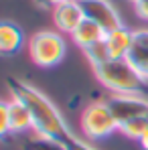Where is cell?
Listing matches in <instances>:
<instances>
[{
    "instance_id": "1",
    "label": "cell",
    "mask_w": 148,
    "mask_h": 150,
    "mask_svg": "<svg viewBox=\"0 0 148 150\" xmlns=\"http://www.w3.org/2000/svg\"><path fill=\"white\" fill-rule=\"evenodd\" d=\"M6 85H8L12 100H18L28 110L30 120H33V130L37 132V136L53 138V140H59L63 144L71 136H75L69 130L67 122L63 120L61 112L57 110V105L43 91H39L30 83H26L23 79H16V77H8Z\"/></svg>"
},
{
    "instance_id": "2",
    "label": "cell",
    "mask_w": 148,
    "mask_h": 150,
    "mask_svg": "<svg viewBox=\"0 0 148 150\" xmlns=\"http://www.w3.org/2000/svg\"><path fill=\"white\" fill-rule=\"evenodd\" d=\"M93 71L99 83L114 96H148V79L128 59H108Z\"/></svg>"
},
{
    "instance_id": "3",
    "label": "cell",
    "mask_w": 148,
    "mask_h": 150,
    "mask_svg": "<svg viewBox=\"0 0 148 150\" xmlns=\"http://www.w3.org/2000/svg\"><path fill=\"white\" fill-rule=\"evenodd\" d=\"M65 39L59 30H39L28 41V55L39 67H55L65 57Z\"/></svg>"
},
{
    "instance_id": "4",
    "label": "cell",
    "mask_w": 148,
    "mask_h": 150,
    "mask_svg": "<svg viewBox=\"0 0 148 150\" xmlns=\"http://www.w3.org/2000/svg\"><path fill=\"white\" fill-rule=\"evenodd\" d=\"M81 132L89 140H103L112 132L120 130L118 120L114 118L108 101H93L81 112Z\"/></svg>"
},
{
    "instance_id": "5",
    "label": "cell",
    "mask_w": 148,
    "mask_h": 150,
    "mask_svg": "<svg viewBox=\"0 0 148 150\" xmlns=\"http://www.w3.org/2000/svg\"><path fill=\"white\" fill-rule=\"evenodd\" d=\"M77 2H79V6L83 10L85 18L93 21L106 33L124 25L120 14H118V10H116V6L110 0H77Z\"/></svg>"
},
{
    "instance_id": "6",
    "label": "cell",
    "mask_w": 148,
    "mask_h": 150,
    "mask_svg": "<svg viewBox=\"0 0 148 150\" xmlns=\"http://www.w3.org/2000/svg\"><path fill=\"white\" fill-rule=\"evenodd\" d=\"M106 101L118 124H126L130 120L148 116V98L144 96H112Z\"/></svg>"
},
{
    "instance_id": "7",
    "label": "cell",
    "mask_w": 148,
    "mask_h": 150,
    "mask_svg": "<svg viewBox=\"0 0 148 150\" xmlns=\"http://www.w3.org/2000/svg\"><path fill=\"white\" fill-rule=\"evenodd\" d=\"M51 14H53L55 28L59 33H63V35H73V30L85 18V14H83V10H81L77 0H63L61 4H57L51 10Z\"/></svg>"
},
{
    "instance_id": "8",
    "label": "cell",
    "mask_w": 148,
    "mask_h": 150,
    "mask_svg": "<svg viewBox=\"0 0 148 150\" xmlns=\"http://www.w3.org/2000/svg\"><path fill=\"white\" fill-rule=\"evenodd\" d=\"M132 41H134V30L124 25L114 30H108L103 37V43L108 47L110 59H128V53L132 49Z\"/></svg>"
},
{
    "instance_id": "9",
    "label": "cell",
    "mask_w": 148,
    "mask_h": 150,
    "mask_svg": "<svg viewBox=\"0 0 148 150\" xmlns=\"http://www.w3.org/2000/svg\"><path fill=\"white\" fill-rule=\"evenodd\" d=\"M25 45V33L12 21H0V57H12Z\"/></svg>"
},
{
    "instance_id": "10",
    "label": "cell",
    "mask_w": 148,
    "mask_h": 150,
    "mask_svg": "<svg viewBox=\"0 0 148 150\" xmlns=\"http://www.w3.org/2000/svg\"><path fill=\"white\" fill-rule=\"evenodd\" d=\"M128 61L148 79V28H136Z\"/></svg>"
},
{
    "instance_id": "11",
    "label": "cell",
    "mask_w": 148,
    "mask_h": 150,
    "mask_svg": "<svg viewBox=\"0 0 148 150\" xmlns=\"http://www.w3.org/2000/svg\"><path fill=\"white\" fill-rule=\"evenodd\" d=\"M103 37H106V30L99 25H96L93 21H87V18H83V23L77 26L73 30V35H71L73 43L81 49H87V47L96 45L99 41H103Z\"/></svg>"
},
{
    "instance_id": "12",
    "label": "cell",
    "mask_w": 148,
    "mask_h": 150,
    "mask_svg": "<svg viewBox=\"0 0 148 150\" xmlns=\"http://www.w3.org/2000/svg\"><path fill=\"white\" fill-rule=\"evenodd\" d=\"M10 128H12V134H21L33 128V120H30V114L25 105L18 100H10Z\"/></svg>"
},
{
    "instance_id": "13",
    "label": "cell",
    "mask_w": 148,
    "mask_h": 150,
    "mask_svg": "<svg viewBox=\"0 0 148 150\" xmlns=\"http://www.w3.org/2000/svg\"><path fill=\"white\" fill-rule=\"evenodd\" d=\"M120 132L126 134L128 138H132V140H142L148 134V116L130 120L126 124H120Z\"/></svg>"
},
{
    "instance_id": "14",
    "label": "cell",
    "mask_w": 148,
    "mask_h": 150,
    "mask_svg": "<svg viewBox=\"0 0 148 150\" xmlns=\"http://www.w3.org/2000/svg\"><path fill=\"white\" fill-rule=\"evenodd\" d=\"M83 55H85V59L91 63V67H93V69L110 59V53H108V47H106V43H103V41H99V43H96V45H91V47L83 49Z\"/></svg>"
},
{
    "instance_id": "15",
    "label": "cell",
    "mask_w": 148,
    "mask_h": 150,
    "mask_svg": "<svg viewBox=\"0 0 148 150\" xmlns=\"http://www.w3.org/2000/svg\"><path fill=\"white\" fill-rule=\"evenodd\" d=\"M23 150H65V144L59 142V140H53V138L37 136V138H33V140L25 142Z\"/></svg>"
},
{
    "instance_id": "16",
    "label": "cell",
    "mask_w": 148,
    "mask_h": 150,
    "mask_svg": "<svg viewBox=\"0 0 148 150\" xmlns=\"http://www.w3.org/2000/svg\"><path fill=\"white\" fill-rule=\"evenodd\" d=\"M8 134H12V128H10V103L0 101V138H6Z\"/></svg>"
},
{
    "instance_id": "17",
    "label": "cell",
    "mask_w": 148,
    "mask_h": 150,
    "mask_svg": "<svg viewBox=\"0 0 148 150\" xmlns=\"http://www.w3.org/2000/svg\"><path fill=\"white\" fill-rule=\"evenodd\" d=\"M65 150H96L87 140L79 138V136H71L67 142H65Z\"/></svg>"
},
{
    "instance_id": "18",
    "label": "cell",
    "mask_w": 148,
    "mask_h": 150,
    "mask_svg": "<svg viewBox=\"0 0 148 150\" xmlns=\"http://www.w3.org/2000/svg\"><path fill=\"white\" fill-rule=\"evenodd\" d=\"M134 10H136V14H138L142 21L148 23V0H136V2H134Z\"/></svg>"
},
{
    "instance_id": "19",
    "label": "cell",
    "mask_w": 148,
    "mask_h": 150,
    "mask_svg": "<svg viewBox=\"0 0 148 150\" xmlns=\"http://www.w3.org/2000/svg\"><path fill=\"white\" fill-rule=\"evenodd\" d=\"M35 2V6L37 8H41V10H53L57 4H61L63 0H33Z\"/></svg>"
},
{
    "instance_id": "20",
    "label": "cell",
    "mask_w": 148,
    "mask_h": 150,
    "mask_svg": "<svg viewBox=\"0 0 148 150\" xmlns=\"http://www.w3.org/2000/svg\"><path fill=\"white\" fill-rule=\"evenodd\" d=\"M140 144H142V148H144V150H148V134L140 140Z\"/></svg>"
},
{
    "instance_id": "21",
    "label": "cell",
    "mask_w": 148,
    "mask_h": 150,
    "mask_svg": "<svg viewBox=\"0 0 148 150\" xmlns=\"http://www.w3.org/2000/svg\"><path fill=\"white\" fill-rule=\"evenodd\" d=\"M132 2H136V0H132Z\"/></svg>"
}]
</instances>
